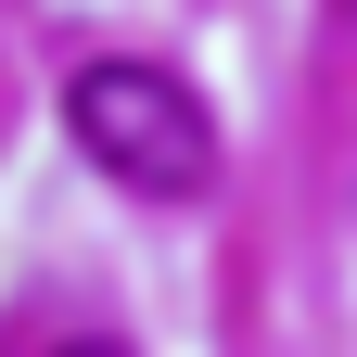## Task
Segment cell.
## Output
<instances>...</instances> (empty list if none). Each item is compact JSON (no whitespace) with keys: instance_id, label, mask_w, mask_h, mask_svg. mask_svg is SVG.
I'll return each mask as SVG.
<instances>
[{"instance_id":"cell-1","label":"cell","mask_w":357,"mask_h":357,"mask_svg":"<svg viewBox=\"0 0 357 357\" xmlns=\"http://www.w3.org/2000/svg\"><path fill=\"white\" fill-rule=\"evenodd\" d=\"M64 128H77V153L115 178V192H153V204H192L204 178H217V115L178 89L166 64H77L64 77Z\"/></svg>"},{"instance_id":"cell-2","label":"cell","mask_w":357,"mask_h":357,"mask_svg":"<svg viewBox=\"0 0 357 357\" xmlns=\"http://www.w3.org/2000/svg\"><path fill=\"white\" fill-rule=\"evenodd\" d=\"M52 357H128V344H102V332H89V344H52Z\"/></svg>"}]
</instances>
